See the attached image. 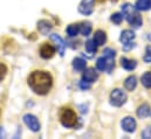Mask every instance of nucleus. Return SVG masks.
I'll return each instance as SVG.
<instances>
[{
  "mask_svg": "<svg viewBox=\"0 0 151 139\" xmlns=\"http://www.w3.org/2000/svg\"><path fill=\"white\" fill-rule=\"evenodd\" d=\"M29 88L38 95H47L53 85V78L47 71L35 70L28 77Z\"/></svg>",
  "mask_w": 151,
  "mask_h": 139,
  "instance_id": "f257e3e1",
  "label": "nucleus"
},
{
  "mask_svg": "<svg viewBox=\"0 0 151 139\" xmlns=\"http://www.w3.org/2000/svg\"><path fill=\"white\" fill-rule=\"evenodd\" d=\"M122 14L132 28H139L143 25V19L139 14V11L131 4L125 2L122 5Z\"/></svg>",
  "mask_w": 151,
  "mask_h": 139,
  "instance_id": "f03ea898",
  "label": "nucleus"
},
{
  "mask_svg": "<svg viewBox=\"0 0 151 139\" xmlns=\"http://www.w3.org/2000/svg\"><path fill=\"white\" fill-rule=\"evenodd\" d=\"M60 120L65 128H74L76 125V122H77L76 112L70 107L62 109V111L60 113Z\"/></svg>",
  "mask_w": 151,
  "mask_h": 139,
  "instance_id": "7ed1b4c3",
  "label": "nucleus"
},
{
  "mask_svg": "<svg viewBox=\"0 0 151 139\" xmlns=\"http://www.w3.org/2000/svg\"><path fill=\"white\" fill-rule=\"evenodd\" d=\"M127 100H128V96L122 89H114L110 94V103L116 107H119L123 104H125Z\"/></svg>",
  "mask_w": 151,
  "mask_h": 139,
  "instance_id": "20e7f679",
  "label": "nucleus"
},
{
  "mask_svg": "<svg viewBox=\"0 0 151 139\" xmlns=\"http://www.w3.org/2000/svg\"><path fill=\"white\" fill-rule=\"evenodd\" d=\"M24 123L26 124V126L31 131H33V132H39L40 131V128H41L40 122L34 115H31V113L25 115L24 116Z\"/></svg>",
  "mask_w": 151,
  "mask_h": 139,
  "instance_id": "39448f33",
  "label": "nucleus"
},
{
  "mask_svg": "<svg viewBox=\"0 0 151 139\" xmlns=\"http://www.w3.org/2000/svg\"><path fill=\"white\" fill-rule=\"evenodd\" d=\"M121 126H122L123 131H125L127 133H134L137 129V123L134 117L127 116L121 120Z\"/></svg>",
  "mask_w": 151,
  "mask_h": 139,
  "instance_id": "423d86ee",
  "label": "nucleus"
},
{
  "mask_svg": "<svg viewBox=\"0 0 151 139\" xmlns=\"http://www.w3.org/2000/svg\"><path fill=\"white\" fill-rule=\"evenodd\" d=\"M96 0H82L81 4L78 5V12L83 15H90L94 12V6H95Z\"/></svg>",
  "mask_w": 151,
  "mask_h": 139,
  "instance_id": "0eeeda50",
  "label": "nucleus"
},
{
  "mask_svg": "<svg viewBox=\"0 0 151 139\" xmlns=\"http://www.w3.org/2000/svg\"><path fill=\"white\" fill-rule=\"evenodd\" d=\"M50 40L55 43V48L58 49L59 54L61 56H63L65 55V50H66V43H65L63 39L58 34H50Z\"/></svg>",
  "mask_w": 151,
  "mask_h": 139,
  "instance_id": "6e6552de",
  "label": "nucleus"
},
{
  "mask_svg": "<svg viewBox=\"0 0 151 139\" xmlns=\"http://www.w3.org/2000/svg\"><path fill=\"white\" fill-rule=\"evenodd\" d=\"M97 78H99V74L94 68H88V69L83 70V74H82L83 81L89 82V83H94L95 81H97Z\"/></svg>",
  "mask_w": 151,
  "mask_h": 139,
  "instance_id": "1a4fd4ad",
  "label": "nucleus"
},
{
  "mask_svg": "<svg viewBox=\"0 0 151 139\" xmlns=\"http://www.w3.org/2000/svg\"><path fill=\"white\" fill-rule=\"evenodd\" d=\"M55 54V47L48 43H43L40 48V55L42 59H50Z\"/></svg>",
  "mask_w": 151,
  "mask_h": 139,
  "instance_id": "9d476101",
  "label": "nucleus"
},
{
  "mask_svg": "<svg viewBox=\"0 0 151 139\" xmlns=\"http://www.w3.org/2000/svg\"><path fill=\"white\" fill-rule=\"evenodd\" d=\"M121 66L122 68L125 70H134L137 67V61L136 60H131V59H127V57H122L121 59Z\"/></svg>",
  "mask_w": 151,
  "mask_h": 139,
  "instance_id": "9b49d317",
  "label": "nucleus"
},
{
  "mask_svg": "<svg viewBox=\"0 0 151 139\" xmlns=\"http://www.w3.org/2000/svg\"><path fill=\"white\" fill-rule=\"evenodd\" d=\"M137 87V78L136 76L131 75V76H128L125 80H124V88L128 90V91H134Z\"/></svg>",
  "mask_w": 151,
  "mask_h": 139,
  "instance_id": "f8f14e48",
  "label": "nucleus"
},
{
  "mask_svg": "<svg viewBox=\"0 0 151 139\" xmlns=\"http://www.w3.org/2000/svg\"><path fill=\"white\" fill-rule=\"evenodd\" d=\"M136 112H137V117H138V118H147V117L150 116V113H151L150 105L147 104V103L139 105Z\"/></svg>",
  "mask_w": 151,
  "mask_h": 139,
  "instance_id": "ddd939ff",
  "label": "nucleus"
},
{
  "mask_svg": "<svg viewBox=\"0 0 151 139\" xmlns=\"http://www.w3.org/2000/svg\"><path fill=\"white\" fill-rule=\"evenodd\" d=\"M135 33L131 31V29H125V31H123L122 33H121V36H119V41L124 44V43H128V42H131V41H134V39H135Z\"/></svg>",
  "mask_w": 151,
  "mask_h": 139,
  "instance_id": "4468645a",
  "label": "nucleus"
},
{
  "mask_svg": "<svg viewBox=\"0 0 151 139\" xmlns=\"http://www.w3.org/2000/svg\"><path fill=\"white\" fill-rule=\"evenodd\" d=\"M52 28H53L52 24L48 22L47 20H41V21H39L38 22V29L41 34L47 35L50 31H52Z\"/></svg>",
  "mask_w": 151,
  "mask_h": 139,
  "instance_id": "2eb2a0df",
  "label": "nucleus"
},
{
  "mask_svg": "<svg viewBox=\"0 0 151 139\" xmlns=\"http://www.w3.org/2000/svg\"><path fill=\"white\" fill-rule=\"evenodd\" d=\"M135 7L138 11H142V12L149 11L151 8V0H136Z\"/></svg>",
  "mask_w": 151,
  "mask_h": 139,
  "instance_id": "dca6fc26",
  "label": "nucleus"
},
{
  "mask_svg": "<svg viewBox=\"0 0 151 139\" xmlns=\"http://www.w3.org/2000/svg\"><path fill=\"white\" fill-rule=\"evenodd\" d=\"M94 41L97 43V46H103L107 42V34L103 31H96L94 35Z\"/></svg>",
  "mask_w": 151,
  "mask_h": 139,
  "instance_id": "f3484780",
  "label": "nucleus"
},
{
  "mask_svg": "<svg viewBox=\"0 0 151 139\" xmlns=\"http://www.w3.org/2000/svg\"><path fill=\"white\" fill-rule=\"evenodd\" d=\"M86 66H87V62L81 57H76L73 61V68L76 71H83L86 69Z\"/></svg>",
  "mask_w": 151,
  "mask_h": 139,
  "instance_id": "a211bd4d",
  "label": "nucleus"
},
{
  "mask_svg": "<svg viewBox=\"0 0 151 139\" xmlns=\"http://www.w3.org/2000/svg\"><path fill=\"white\" fill-rule=\"evenodd\" d=\"M91 29H93V27H91V24L90 22H82V24H80V33L82 35H84V36H88V35L91 33Z\"/></svg>",
  "mask_w": 151,
  "mask_h": 139,
  "instance_id": "6ab92c4d",
  "label": "nucleus"
},
{
  "mask_svg": "<svg viewBox=\"0 0 151 139\" xmlns=\"http://www.w3.org/2000/svg\"><path fill=\"white\" fill-rule=\"evenodd\" d=\"M141 82H142V84H143L144 88L150 89L151 88V72H149V71L144 72V74L142 75V77H141Z\"/></svg>",
  "mask_w": 151,
  "mask_h": 139,
  "instance_id": "aec40b11",
  "label": "nucleus"
},
{
  "mask_svg": "<svg viewBox=\"0 0 151 139\" xmlns=\"http://www.w3.org/2000/svg\"><path fill=\"white\" fill-rule=\"evenodd\" d=\"M67 34L69 36H76V35L80 33V25H76V24H72L67 27L66 29Z\"/></svg>",
  "mask_w": 151,
  "mask_h": 139,
  "instance_id": "412c9836",
  "label": "nucleus"
},
{
  "mask_svg": "<svg viewBox=\"0 0 151 139\" xmlns=\"http://www.w3.org/2000/svg\"><path fill=\"white\" fill-rule=\"evenodd\" d=\"M97 43L94 41V39L93 40H88L87 42H86V50L88 52V53H95L96 50H97Z\"/></svg>",
  "mask_w": 151,
  "mask_h": 139,
  "instance_id": "4be33fe9",
  "label": "nucleus"
},
{
  "mask_svg": "<svg viewBox=\"0 0 151 139\" xmlns=\"http://www.w3.org/2000/svg\"><path fill=\"white\" fill-rule=\"evenodd\" d=\"M123 14L122 13H114L113 15L110 16V20H111V22H114L115 25H121L122 24V21H123Z\"/></svg>",
  "mask_w": 151,
  "mask_h": 139,
  "instance_id": "5701e85b",
  "label": "nucleus"
},
{
  "mask_svg": "<svg viewBox=\"0 0 151 139\" xmlns=\"http://www.w3.org/2000/svg\"><path fill=\"white\" fill-rule=\"evenodd\" d=\"M143 61L147 62V63H151V44L147 46V48H145V53H144V56H143Z\"/></svg>",
  "mask_w": 151,
  "mask_h": 139,
  "instance_id": "b1692460",
  "label": "nucleus"
},
{
  "mask_svg": "<svg viewBox=\"0 0 151 139\" xmlns=\"http://www.w3.org/2000/svg\"><path fill=\"white\" fill-rule=\"evenodd\" d=\"M103 54L107 59H115V56H116V52L111 48H106L103 50Z\"/></svg>",
  "mask_w": 151,
  "mask_h": 139,
  "instance_id": "393cba45",
  "label": "nucleus"
},
{
  "mask_svg": "<svg viewBox=\"0 0 151 139\" xmlns=\"http://www.w3.org/2000/svg\"><path fill=\"white\" fill-rule=\"evenodd\" d=\"M6 74H7V67L4 63H0V81L5 78Z\"/></svg>",
  "mask_w": 151,
  "mask_h": 139,
  "instance_id": "a878e982",
  "label": "nucleus"
},
{
  "mask_svg": "<svg viewBox=\"0 0 151 139\" xmlns=\"http://www.w3.org/2000/svg\"><path fill=\"white\" fill-rule=\"evenodd\" d=\"M132 48H135V42H132V41L123 44V50H124V52H129V50H131Z\"/></svg>",
  "mask_w": 151,
  "mask_h": 139,
  "instance_id": "bb28decb",
  "label": "nucleus"
},
{
  "mask_svg": "<svg viewBox=\"0 0 151 139\" xmlns=\"http://www.w3.org/2000/svg\"><path fill=\"white\" fill-rule=\"evenodd\" d=\"M90 85H91V83L86 82V81H83V80L80 82V88H81L82 90H88V89H90Z\"/></svg>",
  "mask_w": 151,
  "mask_h": 139,
  "instance_id": "cd10ccee",
  "label": "nucleus"
},
{
  "mask_svg": "<svg viewBox=\"0 0 151 139\" xmlns=\"http://www.w3.org/2000/svg\"><path fill=\"white\" fill-rule=\"evenodd\" d=\"M142 137H143V138H145V139L151 138V129L150 128L144 129V131L142 132Z\"/></svg>",
  "mask_w": 151,
  "mask_h": 139,
  "instance_id": "c85d7f7f",
  "label": "nucleus"
},
{
  "mask_svg": "<svg viewBox=\"0 0 151 139\" xmlns=\"http://www.w3.org/2000/svg\"><path fill=\"white\" fill-rule=\"evenodd\" d=\"M0 116H1V111H0Z\"/></svg>",
  "mask_w": 151,
  "mask_h": 139,
  "instance_id": "c756f323",
  "label": "nucleus"
}]
</instances>
